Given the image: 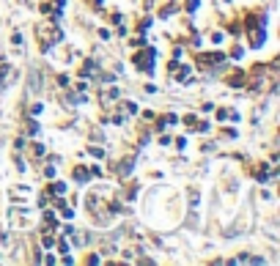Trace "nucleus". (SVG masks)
<instances>
[]
</instances>
